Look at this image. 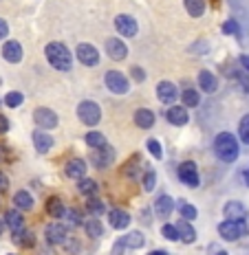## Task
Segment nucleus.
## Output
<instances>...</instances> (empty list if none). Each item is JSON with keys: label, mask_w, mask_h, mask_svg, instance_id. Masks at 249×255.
I'll use <instances>...</instances> for the list:
<instances>
[{"label": "nucleus", "mask_w": 249, "mask_h": 255, "mask_svg": "<svg viewBox=\"0 0 249 255\" xmlns=\"http://www.w3.org/2000/svg\"><path fill=\"white\" fill-rule=\"evenodd\" d=\"M7 130H9V119L4 115H0V134H4Z\"/></svg>", "instance_id": "obj_48"}, {"label": "nucleus", "mask_w": 249, "mask_h": 255, "mask_svg": "<svg viewBox=\"0 0 249 255\" xmlns=\"http://www.w3.org/2000/svg\"><path fill=\"white\" fill-rule=\"evenodd\" d=\"M124 249H126V244H124V238H121V240L113 244V255H124Z\"/></svg>", "instance_id": "obj_45"}, {"label": "nucleus", "mask_w": 249, "mask_h": 255, "mask_svg": "<svg viewBox=\"0 0 249 255\" xmlns=\"http://www.w3.org/2000/svg\"><path fill=\"white\" fill-rule=\"evenodd\" d=\"M7 187H9V178H7V174L0 172V194H2V191H7Z\"/></svg>", "instance_id": "obj_46"}, {"label": "nucleus", "mask_w": 249, "mask_h": 255, "mask_svg": "<svg viewBox=\"0 0 249 255\" xmlns=\"http://www.w3.org/2000/svg\"><path fill=\"white\" fill-rule=\"evenodd\" d=\"M166 119L172 126H185L188 124V110H185V106H170L166 113Z\"/></svg>", "instance_id": "obj_17"}, {"label": "nucleus", "mask_w": 249, "mask_h": 255, "mask_svg": "<svg viewBox=\"0 0 249 255\" xmlns=\"http://www.w3.org/2000/svg\"><path fill=\"white\" fill-rule=\"evenodd\" d=\"M199 86L203 93H216V88H219V79H216L214 73H210V71H201L199 73Z\"/></svg>", "instance_id": "obj_19"}, {"label": "nucleus", "mask_w": 249, "mask_h": 255, "mask_svg": "<svg viewBox=\"0 0 249 255\" xmlns=\"http://www.w3.org/2000/svg\"><path fill=\"white\" fill-rule=\"evenodd\" d=\"M141 180H144V189L146 191H152V189H155V185H157V174L152 172V169H148Z\"/></svg>", "instance_id": "obj_40"}, {"label": "nucleus", "mask_w": 249, "mask_h": 255, "mask_svg": "<svg viewBox=\"0 0 249 255\" xmlns=\"http://www.w3.org/2000/svg\"><path fill=\"white\" fill-rule=\"evenodd\" d=\"M104 82H106V88H108L110 93H115V95H126L128 93V88H130L128 77H126L124 73H119V71H108L104 75Z\"/></svg>", "instance_id": "obj_4"}, {"label": "nucleus", "mask_w": 249, "mask_h": 255, "mask_svg": "<svg viewBox=\"0 0 249 255\" xmlns=\"http://www.w3.org/2000/svg\"><path fill=\"white\" fill-rule=\"evenodd\" d=\"M181 97H183V106H185V108H194V106H199V102H201V95L194 88L183 90Z\"/></svg>", "instance_id": "obj_35"}, {"label": "nucleus", "mask_w": 249, "mask_h": 255, "mask_svg": "<svg viewBox=\"0 0 249 255\" xmlns=\"http://www.w3.org/2000/svg\"><path fill=\"white\" fill-rule=\"evenodd\" d=\"M13 205H15V209H20V211H29L31 207H33V198H31L29 191L20 189V191H15V196H13Z\"/></svg>", "instance_id": "obj_25"}, {"label": "nucleus", "mask_w": 249, "mask_h": 255, "mask_svg": "<svg viewBox=\"0 0 249 255\" xmlns=\"http://www.w3.org/2000/svg\"><path fill=\"white\" fill-rule=\"evenodd\" d=\"M108 222H110V227L113 229H126V227L130 225V216L126 214V211H121V209H113L108 214Z\"/></svg>", "instance_id": "obj_21"}, {"label": "nucleus", "mask_w": 249, "mask_h": 255, "mask_svg": "<svg viewBox=\"0 0 249 255\" xmlns=\"http://www.w3.org/2000/svg\"><path fill=\"white\" fill-rule=\"evenodd\" d=\"M172 209H174V200L170 198V196H159L157 203H155L157 216L159 218H168V216L172 214Z\"/></svg>", "instance_id": "obj_24"}, {"label": "nucleus", "mask_w": 249, "mask_h": 255, "mask_svg": "<svg viewBox=\"0 0 249 255\" xmlns=\"http://www.w3.org/2000/svg\"><path fill=\"white\" fill-rule=\"evenodd\" d=\"M77 189H79V194L88 198V196H95V194H97V183H95L93 178H86V176H84V178L77 180Z\"/></svg>", "instance_id": "obj_28"}, {"label": "nucleus", "mask_w": 249, "mask_h": 255, "mask_svg": "<svg viewBox=\"0 0 249 255\" xmlns=\"http://www.w3.org/2000/svg\"><path fill=\"white\" fill-rule=\"evenodd\" d=\"M2 229H4V222H2V220H0V233H2Z\"/></svg>", "instance_id": "obj_53"}, {"label": "nucleus", "mask_w": 249, "mask_h": 255, "mask_svg": "<svg viewBox=\"0 0 249 255\" xmlns=\"http://www.w3.org/2000/svg\"><path fill=\"white\" fill-rule=\"evenodd\" d=\"M7 35H9V24L4 22L2 18H0V40H4Z\"/></svg>", "instance_id": "obj_47"}, {"label": "nucleus", "mask_w": 249, "mask_h": 255, "mask_svg": "<svg viewBox=\"0 0 249 255\" xmlns=\"http://www.w3.org/2000/svg\"><path fill=\"white\" fill-rule=\"evenodd\" d=\"M88 161H91L97 169H106V167H110V163L115 161V150L110 145L91 150V154H88Z\"/></svg>", "instance_id": "obj_5"}, {"label": "nucleus", "mask_w": 249, "mask_h": 255, "mask_svg": "<svg viewBox=\"0 0 249 255\" xmlns=\"http://www.w3.org/2000/svg\"><path fill=\"white\" fill-rule=\"evenodd\" d=\"M64 174L68 178H84L86 176V161H82V158H73V161H68L66 163V167H64Z\"/></svg>", "instance_id": "obj_16"}, {"label": "nucleus", "mask_w": 249, "mask_h": 255, "mask_svg": "<svg viewBox=\"0 0 249 255\" xmlns=\"http://www.w3.org/2000/svg\"><path fill=\"white\" fill-rule=\"evenodd\" d=\"M33 145L40 154H46L55 143H53L51 134H46V130H38V132H33Z\"/></svg>", "instance_id": "obj_18"}, {"label": "nucleus", "mask_w": 249, "mask_h": 255, "mask_svg": "<svg viewBox=\"0 0 249 255\" xmlns=\"http://www.w3.org/2000/svg\"><path fill=\"white\" fill-rule=\"evenodd\" d=\"M115 29H117L124 38H135L137 31H139V24H137V20L132 18V15L121 13L115 18Z\"/></svg>", "instance_id": "obj_8"}, {"label": "nucleus", "mask_w": 249, "mask_h": 255, "mask_svg": "<svg viewBox=\"0 0 249 255\" xmlns=\"http://www.w3.org/2000/svg\"><path fill=\"white\" fill-rule=\"evenodd\" d=\"M177 95L179 90L177 86H174L172 82H159L157 84V99L163 104H174L177 102Z\"/></svg>", "instance_id": "obj_12"}, {"label": "nucleus", "mask_w": 249, "mask_h": 255, "mask_svg": "<svg viewBox=\"0 0 249 255\" xmlns=\"http://www.w3.org/2000/svg\"><path fill=\"white\" fill-rule=\"evenodd\" d=\"M9 156V150H7V145L4 143H0V161H4V158Z\"/></svg>", "instance_id": "obj_50"}, {"label": "nucleus", "mask_w": 249, "mask_h": 255, "mask_svg": "<svg viewBox=\"0 0 249 255\" xmlns=\"http://www.w3.org/2000/svg\"><path fill=\"white\" fill-rule=\"evenodd\" d=\"M106 53H108L110 60L121 62V60H126V55H128V46H126V42L119 40V38H108L106 40Z\"/></svg>", "instance_id": "obj_10"}, {"label": "nucleus", "mask_w": 249, "mask_h": 255, "mask_svg": "<svg viewBox=\"0 0 249 255\" xmlns=\"http://www.w3.org/2000/svg\"><path fill=\"white\" fill-rule=\"evenodd\" d=\"M245 229H247L245 225H241V222H234V220H225V222H221V225H219L221 238H223V240H230V242H236L238 238L245 233Z\"/></svg>", "instance_id": "obj_7"}, {"label": "nucleus", "mask_w": 249, "mask_h": 255, "mask_svg": "<svg viewBox=\"0 0 249 255\" xmlns=\"http://www.w3.org/2000/svg\"><path fill=\"white\" fill-rule=\"evenodd\" d=\"M181 216H183V220H194V218L199 216V211H197V207L194 205H183L181 207Z\"/></svg>", "instance_id": "obj_42"}, {"label": "nucleus", "mask_w": 249, "mask_h": 255, "mask_svg": "<svg viewBox=\"0 0 249 255\" xmlns=\"http://www.w3.org/2000/svg\"><path fill=\"white\" fill-rule=\"evenodd\" d=\"M64 218H66V222H68L71 227H77L79 222H82V216H79V211H77V209H66Z\"/></svg>", "instance_id": "obj_41"}, {"label": "nucleus", "mask_w": 249, "mask_h": 255, "mask_svg": "<svg viewBox=\"0 0 249 255\" xmlns=\"http://www.w3.org/2000/svg\"><path fill=\"white\" fill-rule=\"evenodd\" d=\"M33 121H35V126H38L40 130H51V128H57V124H60L57 115L53 113L51 108H44V106L33 110Z\"/></svg>", "instance_id": "obj_6"}, {"label": "nucleus", "mask_w": 249, "mask_h": 255, "mask_svg": "<svg viewBox=\"0 0 249 255\" xmlns=\"http://www.w3.org/2000/svg\"><path fill=\"white\" fill-rule=\"evenodd\" d=\"M24 102V95L18 93V90H11V93H7V97H4V104L9 106V108H18V106H22Z\"/></svg>", "instance_id": "obj_36"}, {"label": "nucleus", "mask_w": 249, "mask_h": 255, "mask_svg": "<svg viewBox=\"0 0 249 255\" xmlns=\"http://www.w3.org/2000/svg\"><path fill=\"white\" fill-rule=\"evenodd\" d=\"M66 249H68V253H79V242L77 240L66 242Z\"/></svg>", "instance_id": "obj_49"}, {"label": "nucleus", "mask_w": 249, "mask_h": 255, "mask_svg": "<svg viewBox=\"0 0 249 255\" xmlns=\"http://www.w3.org/2000/svg\"><path fill=\"white\" fill-rule=\"evenodd\" d=\"M86 211H88V216H102L106 211V205L97 198V196H88L86 198Z\"/></svg>", "instance_id": "obj_31"}, {"label": "nucleus", "mask_w": 249, "mask_h": 255, "mask_svg": "<svg viewBox=\"0 0 249 255\" xmlns=\"http://www.w3.org/2000/svg\"><path fill=\"white\" fill-rule=\"evenodd\" d=\"M146 145H148V152H150L155 158H161L163 156V147H161V143H159L157 139H148Z\"/></svg>", "instance_id": "obj_39"}, {"label": "nucleus", "mask_w": 249, "mask_h": 255, "mask_svg": "<svg viewBox=\"0 0 249 255\" xmlns=\"http://www.w3.org/2000/svg\"><path fill=\"white\" fill-rule=\"evenodd\" d=\"M2 57H4V60H7L9 64H18L20 60H22V46H20V42H15V40L4 42V46H2Z\"/></svg>", "instance_id": "obj_13"}, {"label": "nucleus", "mask_w": 249, "mask_h": 255, "mask_svg": "<svg viewBox=\"0 0 249 255\" xmlns=\"http://www.w3.org/2000/svg\"><path fill=\"white\" fill-rule=\"evenodd\" d=\"M68 229L64 225H60V222H51L49 227H46V240H49L51 244H62L66 242V233Z\"/></svg>", "instance_id": "obj_14"}, {"label": "nucleus", "mask_w": 249, "mask_h": 255, "mask_svg": "<svg viewBox=\"0 0 249 255\" xmlns=\"http://www.w3.org/2000/svg\"><path fill=\"white\" fill-rule=\"evenodd\" d=\"M124 244H126V249H141L146 244V238L141 231H130L128 236L124 238Z\"/></svg>", "instance_id": "obj_30"}, {"label": "nucleus", "mask_w": 249, "mask_h": 255, "mask_svg": "<svg viewBox=\"0 0 249 255\" xmlns=\"http://www.w3.org/2000/svg\"><path fill=\"white\" fill-rule=\"evenodd\" d=\"M238 134H241V139L249 145V115H245L241 119V126H238Z\"/></svg>", "instance_id": "obj_38"}, {"label": "nucleus", "mask_w": 249, "mask_h": 255, "mask_svg": "<svg viewBox=\"0 0 249 255\" xmlns=\"http://www.w3.org/2000/svg\"><path fill=\"white\" fill-rule=\"evenodd\" d=\"M4 225H7L11 231L24 229V218L20 216V209H9L7 214H4Z\"/></svg>", "instance_id": "obj_23"}, {"label": "nucleus", "mask_w": 249, "mask_h": 255, "mask_svg": "<svg viewBox=\"0 0 249 255\" xmlns=\"http://www.w3.org/2000/svg\"><path fill=\"white\" fill-rule=\"evenodd\" d=\"M46 214L53 216V218H64L66 207L62 205V200L57 198V196H51V198L46 200Z\"/></svg>", "instance_id": "obj_27"}, {"label": "nucleus", "mask_w": 249, "mask_h": 255, "mask_svg": "<svg viewBox=\"0 0 249 255\" xmlns=\"http://www.w3.org/2000/svg\"><path fill=\"white\" fill-rule=\"evenodd\" d=\"M216 255H227V253H225V251H221V253H216Z\"/></svg>", "instance_id": "obj_54"}, {"label": "nucleus", "mask_w": 249, "mask_h": 255, "mask_svg": "<svg viewBox=\"0 0 249 255\" xmlns=\"http://www.w3.org/2000/svg\"><path fill=\"white\" fill-rule=\"evenodd\" d=\"M225 216H227V220L241 222V225H245V220H247V211H245V207H243L241 203H236V200H232V203H227V205H225Z\"/></svg>", "instance_id": "obj_15"}, {"label": "nucleus", "mask_w": 249, "mask_h": 255, "mask_svg": "<svg viewBox=\"0 0 249 255\" xmlns=\"http://www.w3.org/2000/svg\"><path fill=\"white\" fill-rule=\"evenodd\" d=\"M77 117L84 126H97L102 119V110L95 102H82L77 106Z\"/></svg>", "instance_id": "obj_3"}, {"label": "nucleus", "mask_w": 249, "mask_h": 255, "mask_svg": "<svg viewBox=\"0 0 249 255\" xmlns=\"http://www.w3.org/2000/svg\"><path fill=\"white\" fill-rule=\"evenodd\" d=\"M135 124H137V128H141V130H150V128L155 126V115H152V110L139 108L135 113Z\"/></svg>", "instance_id": "obj_22"}, {"label": "nucleus", "mask_w": 249, "mask_h": 255, "mask_svg": "<svg viewBox=\"0 0 249 255\" xmlns=\"http://www.w3.org/2000/svg\"><path fill=\"white\" fill-rule=\"evenodd\" d=\"M75 57L84 64V66H97V64H99V51L95 49L93 44H86V42L77 46Z\"/></svg>", "instance_id": "obj_9"}, {"label": "nucleus", "mask_w": 249, "mask_h": 255, "mask_svg": "<svg viewBox=\"0 0 249 255\" xmlns=\"http://www.w3.org/2000/svg\"><path fill=\"white\" fill-rule=\"evenodd\" d=\"M179 178H181L188 187H197L199 185V169H197V165H194L192 161H183L181 165H179Z\"/></svg>", "instance_id": "obj_11"}, {"label": "nucleus", "mask_w": 249, "mask_h": 255, "mask_svg": "<svg viewBox=\"0 0 249 255\" xmlns=\"http://www.w3.org/2000/svg\"><path fill=\"white\" fill-rule=\"evenodd\" d=\"M185 2V9H188V13L192 15V18H201V15L205 13V0H183Z\"/></svg>", "instance_id": "obj_29"}, {"label": "nucleus", "mask_w": 249, "mask_h": 255, "mask_svg": "<svg viewBox=\"0 0 249 255\" xmlns=\"http://www.w3.org/2000/svg\"><path fill=\"white\" fill-rule=\"evenodd\" d=\"M132 79H135V82H144L146 79V73H144V68H139V66H135L132 68Z\"/></svg>", "instance_id": "obj_44"}, {"label": "nucleus", "mask_w": 249, "mask_h": 255, "mask_svg": "<svg viewBox=\"0 0 249 255\" xmlns=\"http://www.w3.org/2000/svg\"><path fill=\"white\" fill-rule=\"evenodd\" d=\"M150 255H166V253H163V251H155V253H150Z\"/></svg>", "instance_id": "obj_52"}, {"label": "nucleus", "mask_w": 249, "mask_h": 255, "mask_svg": "<svg viewBox=\"0 0 249 255\" xmlns=\"http://www.w3.org/2000/svg\"><path fill=\"white\" fill-rule=\"evenodd\" d=\"M177 229H179V240H183L185 244H192L194 240H197V231L190 227L188 220H181L177 222Z\"/></svg>", "instance_id": "obj_26"}, {"label": "nucleus", "mask_w": 249, "mask_h": 255, "mask_svg": "<svg viewBox=\"0 0 249 255\" xmlns=\"http://www.w3.org/2000/svg\"><path fill=\"white\" fill-rule=\"evenodd\" d=\"M139 167H141V158L135 154V156H132L130 161L124 165V176H128V178H137V176H139Z\"/></svg>", "instance_id": "obj_33"}, {"label": "nucleus", "mask_w": 249, "mask_h": 255, "mask_svg": "<svg viewBox=\"0 0 249 255\" xmlns=\"http://www.w3.org/2000/svg\"><path fill=\"white\" fill-rule=\"evenodd\" d=\"M241 66L249 73V55H241Z\"/></svg>", "instance_id": "obj_51"}, {"label": "nucleus", "mask_w": 249, "mask_h": 255, "mask_svg": "<svg viewBox=\"0 0 249 255\" xmlns=\"http://www.w3.org/2000/svg\"><path fill=\"white\" fill-rule=\"evenodd\" d=\"M161 233H163V238H166V240H170V242H177V240H179V229H177V225H163Z\"/></svg>", "instance_id": "obj_37"}, {"label": "nucleus", "mask_w": 249, "mask_h": 255, "mask_svg": "<svg viewBox=\"0 0 249 255\" xmlns=\"http://www.w3.org/2000/svg\"><path fill=\"white\" fill-rule=\"evenodd\" d=\"M44 55L53 68H57V71H71L73 57H71V51H68L64 44H60V42H49V44L44 46Z\"/></svg>", "instance_id": "obj_1"}, {"label": "nucleus", "mask_w": 249, "mask_h": 255, "mask_svg": "<svg viewBox=\"0 0 249 255\" xmlns=\"http://www.w3.org/2000/svg\"><path fill=\"white\" fill-rule=\"evenodd\" d=\"M214 152H216V156H219L221 161L234 163L238 158V141H236V136L230 134V132H221V134H216Z\"/></svg>", "instance_id": "obj_2"}, {"label": "nucleus", "mask_w": 249, "mask_h": 255, "mask_svg": "<svg viewBox=\"0 0 249 255\" xmlns=\"http://www.w3.org/2000/svg\"><path fill=\"white\" fill-rule=\"evenodd\" d=\"M13 244L22 249H33L35 247V233L29 231V229H20V231H13Z\"/></svg>", "instance_id": "obj_20"}, {"label": "nucleus", "mask_w": 249, "mask_h": 255, "mask_svg": "<svg viewBox=\"0 0 249 255\" xmlns=\"http://www.w3.org/2000/svg\"><path fill=\"white\" fill-rule=\"evenodd\" d=\"M84 141H86V145L91 147V150H97V147L108 145V143H106V136L102 134V132H88Z\"/></svg>", "instance_id": "obj_32"}, {"label": "nucleus", "mask_w": 249, "mask_h": 255, "mask_svg": "<svg viewBox=\"0 0 249 255\" xmlns=\"http://www.w3.org/2000/svg\"><path fill=\"white\" fill-rule=\"evenodd\" d=\"M84 229H86V233H88L91 238H99V236L104 233V225L97 220V218H91V220L84 222Z\"/></svg>", "instance_id": "obj_34"}, {"label": "nucleus", "mask_w": 249, "mask_h": 255, "mask_svg": "<svg viewBox=\"0 0 249 255\" xmlns=\"http://www.w3.org/2000/svg\"><path fill=\"white\" fill-rule=\"evenodd\" d=\"M223 33H227V35H238V22H236V20H227V22L223 24Z\"/></svg>", "instance_id": "obj_43"}]
</instances>
